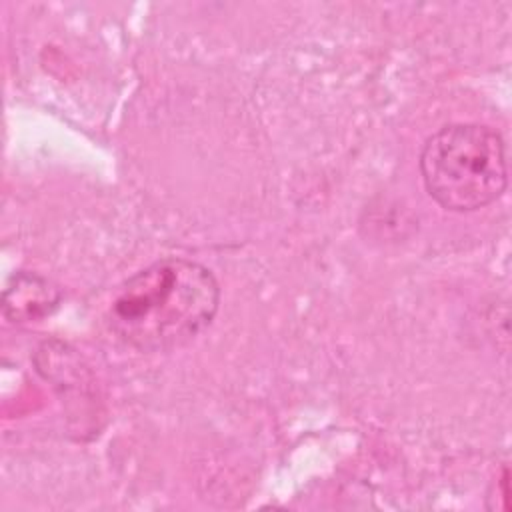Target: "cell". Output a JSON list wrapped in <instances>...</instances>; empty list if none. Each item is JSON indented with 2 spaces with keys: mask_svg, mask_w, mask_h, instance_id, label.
Wrapping results in <instances>:
<instances>
[{
  "mask_svg": "<svg viewBox=\"0 0 512 512\" xmlns=\"http://www.w3.org/2000/svg\"><path fill=\"white\" fill-rule=\"evenodd\" d=\"M220 286L188 258H160L130 276L116 292L108 324L130 348L164 352L192 342L214 320Z\"/></svg>",
  "mask_w": 512,
  "mask_h": 512,
  "instance_id": "obj_1",
  "label": "cell"
},
{
  "mask_svg": "<svg viewBox=\"0 0 512 512\" xmlns=\"http://www.w3.org/2000/svg\"><path fill=\"white\" fill-rule=\"evenodd\" d=\"M426 192L450 212H474L508 186L504 138L490 126L460 122L434 132L420 152Z\"/></svg>",
  "mask_w": 512,
  "mask_h": 512,
  "instance_id": "obj_2",
  "label": "cell"
},
{
  "mask_svg": "<svg viewBox=\"0 0 512 512\" xmlns=\"http://www.w3.org/2000/svg\"><path fill=\"white\" fill-rule=\"evenodd\" d=\"M60 290L34 272H16L2 298V312L10 322H32L52 314L60 304Z\"/></svg>",
  "mask_w": 512,
  "mask_h": 512,
  "instance_id": "obj_3",
  "label": "cell"
}]
</instances>
